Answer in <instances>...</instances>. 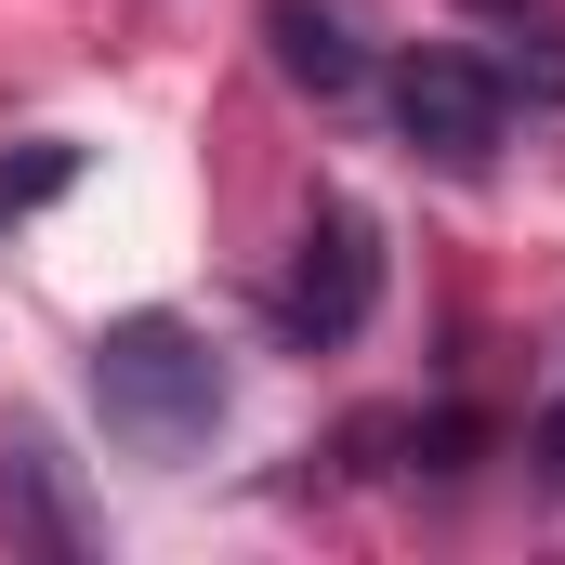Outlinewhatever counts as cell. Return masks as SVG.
<instances>
[{
	"mask_svg": "<svg viewBox=\"0 0 565 565\" xmlns=\"http://www.w3.org/2000/svg\"><path fill=\"white\" fill-rule=\"evenodd\" d=\"M473 13H540V0H473Z\"/></svg>",
	"mask_w": 565,
	"mask_h": 565,
	"instance_id": "obj_8",
	"label": "cell"
},
{
	"mask_svg": "<svg viewBox=\"0 0 565 565\" xmlns=\"http://www.w3.org/2000/svg\"><path fill=\"white\" fill-rule=\"evenodd\" d=\"M369 302H382V224H369L355 198H329V211L302 224L289 277H277V316H289V342H355Z\"/></svg>",
	"mask_w": 565,
	"mask_h": 565,
	"instance_id": "obj_2",
	"label": "cell"
},
{
	"mask_svg": "<svg viewBox=\"0 0 565 565\" xmlns=\"http://www.w3.org/2000/svg\"><path fill=\"white\" fill-rule=\"evenodd\" d=\"M0 540H13V553H40V565H93V553H106V526L66 500V460H53L40 434H13V447H0Z\"/></svg>",
	"mask_w": 565,
	"mask_h": 565,
	"instance_id": "obj_4",
	"label": "cell"
},
{
	"mask_svg": "<svg viewBox=\"0 0 565 565\" xmlns=\"http://www.w3.org/2000/svg\"><path fill=\"white\" fill-rule=\"evenodd\" d=\"M526 460H540V487H553V500H565V395H553V408H540V434H526Z\"/></svg>",
	"mask_w": 565,
	"mask_h": 565,
	"instance_id": "obj_7",
	"label": "cell"
},
{
	"mask_svg": "<svg viewBox=\"0 0 565 565\" xmlns=\"http://www.w3.org/2000/svg\"><path fill=\"white\" fill-rule=\"evenodd\" d=\"M93 408L106 434L132 447V460H198L211 434H224V355H211V329H184V316H119V329H93Z\"/></svg>",
	"mask_w": 565,
	"mask_h": 565,
	"instance_id": "obj_1",
	"label": "cell"
},
{
	"mask_svg": "<svg viewBox=\"0 0 565 565\" xmlns=\"http://www.w3.org/2000/svg\"><path fill=\"white\" fill-rule=\"evenodd\" d=\"M264 40H277V79H302V93H355V79H369V53H355L342 0H277V13H264Z\"/></svg>",
	"mask_w": 565,
	"mask_h": 565,
	"instance_id": "obj_5",
	"label": "cell"
},
{
	"mask_svg": "<svg viewBox=\"0 0 565 565\" xmlns=\"http://www.w3.org/2000/svg\"><path fill=\"white\" fill-rule=\"evenodd\" d=\"M66 171H79V145H26V158H13V184H0V211H26V198H53Z\"/></svg>",
	"mask_w": 565,
	"mask_h": 565,
	"instance_id": "obj_6",
	"label": "cell"
},
{
	"mask_svg": "<svg viewBox=\"0 0 565 565\" xmlns=\"http://www.w3.org/2000/svg\"><path fill=\"white\" fill-rule=\"evenodd\" d=\"M395 119H408V145H434V158H487V145H500V79H487L473 53H408V66H395Z\"/></svg>",
	"mask_w": 565,
	"mask_h": 565,
	"instance_id": "obj_3",
	"label": "cell"
}]
</instances>
